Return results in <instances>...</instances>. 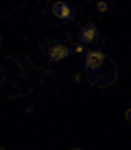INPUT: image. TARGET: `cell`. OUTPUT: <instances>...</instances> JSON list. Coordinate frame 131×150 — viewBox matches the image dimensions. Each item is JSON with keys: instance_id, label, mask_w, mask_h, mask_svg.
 <instances>
[{"instance_id": "3957f363", "label": "cell", "mask_w": 131, "mask_h": 150, "mask_svg": "<svg viewBox=\"0 0 131 150\" xmlns=\"http://www.w3.org/2000/svg\"><path fill=\"white\" fill-rule=\"evenodd\" d=\"M52 12L56 18L62 19L63 22H68L75 16V9L68 4V3H63V1H56L52 7Z\"/></svg>"}, {"instance_id": "9c48e42d", "label": "cell", "mask_w": 131, "mask_h": 150, "mask_svg": "<svg viewBox=\"0 0 131 150\" xmlns=\"http://www.w3.org/2000/svg\"><path fill=\"white\" fill-rule=\"evenodd\" d=\"M0 150H4V147H1V146H0Z\"/></svg>"}, {"instance_id": "8992f818", "label": "cell", "mask_w": 131, "mask_h": 150, "mask_svg": "<svg viewBox=\"0 0 131 150\" xmlns=\"http://www.w3.org/2000/svg\"><path fill=\"white\" fill-rule=\"evenodd\" d=\"M94 7L99 13H108L111 10V3H108V1H96Z\"/></svg>"}, {"instance_id": "30bf717a", "label": "cell", "mask_w": 131, "mask_h": 150, "mask_svg": "<svg viewBox=\"0 0 131 150\" xmlns=\"http://www.w3.org/2000/svg\"><path fill=\"white\" fill-rule=\"evenodd\" d=\"M0 42H1V35H0Z\"/></svg>"}, {"instance_id": "52a82bcc", "label": "cell", "mask_w": 131, "mask_h": 150, "mask_svg": "<svg viewBox=\"0 0 131 150\" xmlns=\"http://www.w3.org/2000/svg\"><path fill=\"white\" fill-rule=\"evenodd\" d=\"M125 118H127V121H130V110L125 111Z\"/></svg>"}, {"instance_id": "7a4b0ae2", "label": "cell", "mask_w": 131, "mask_h": 150, "mask_svg": "<svg viewBox=\"0 0 131 150\" xmlns=\"http://www.w3.org/2000/svg\"><path fill=\"white\" fill-rule=\"evenodd\" d=\"M46 55L48 59L52 62H59L66 59L69 55V48L63 43H52L51 46L46 48Z\"/></svg>"}, {"instance_id": "6da1fadb", "label": "cell", "mask_w": 131, "mask_h": 150, "mask_svg": "<svg viewBox=\"0 0 131 150\" xmlns=\"http://www.w3.org/2000/svg\"><path fill=\"white\" fill-rule=\"evenodd\" d=\"M85 76L87 81L98 88H107L112 85L117 78H118V68L117 64L112 61L110 56H107L105 62L94 69H85Z\"/></svg>"}, {"instance_id": "5b68a950", "label": "cell", "mask_w": 131, "mask_h": 150, "mask_svg": "<svg viewBox=\"0 0 131 150\" xmlns=\"http://www.w3.org/2000/svg\"><path fill=\"white\" fill-rule=\"evenodd\" d=\"M99 36V30L95 25H87L79 30V40L82 45H91Z\"/></svg>"}, {"instance_id": "277c9868", "label": "cell", "mask_w": 131, "mask_h": 150, "mask_svg": "<svg viewBox=\"0 0 131 150\" xmlns=\"http://www.w3.org/2000/svg\"><path fill=\"white\" fill-rule=\"evenodd\" d=\"M107 59V55L101 51H89L87 54V58H85V62H84V68L85 69H94V68H98L101 67Z\"/></svg>"}, {"instance_id": "ba28073f", "label": "cell", "mask_w": 131, "mask_h": 150, "mask_svg": "<svg viewBox=\"0 0 131 150\" xmlns=\"http://www.w3.org/2000/svg\"><path fill=\"white\" fill-rule=\"evenodd\" d=\"M71 150H82V149H79V147H76V149H71Z\"/></svg>"}]
</instances>
